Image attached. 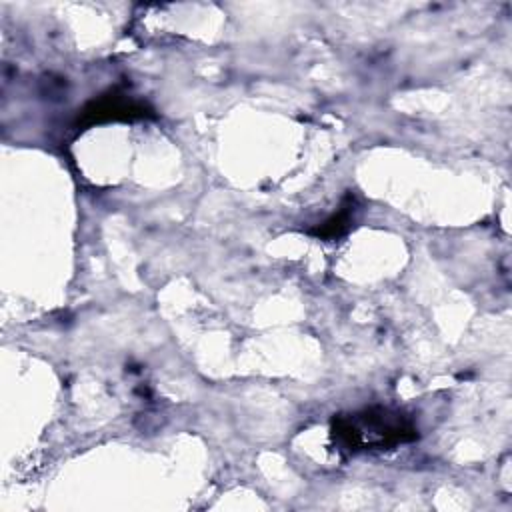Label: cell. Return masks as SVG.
<instances>
[{"label": "cell", "mask_w": 512, "mask_h": 512, "mask_svg": "<svg viewBox=\"0 0 512 512\" xmlns=\"http://www.w3.org/2000/svg\"><path fill=\"white\" fill-rule=\"evenodd\" d=\"M332 436L350 452L390 450L416 440L418 428L400 410L374 406L352 414H338L332 420Z\"/></svg>", "instance_id": "1"}, {"label": "cell", "mask_w": 512, "mask_h": 512, "mask_svg": "<svg viewBox=\"0 0 512 512\" xmlns=\"http://www.w3.org/2000/svg\"><path fill=\"white\" fill-rule=\"evenodd\" d=\"M154 110L142 102L132 98L130 94L122 92L120 88H110L108 92L96 96L90 100L78 114L76 118V128H86L92 124H102V122H132V120H142V118H152Z\"/></svg>", "instance_id": "2"}, {"label": "cell", "mask_w": 512, "mask_h": 512, "mask_svg": "<svg viewBox=\"0 0 512 512\" xmlns=\"http://www.w3.org/2000/svg\"><path fill=\"white\" fill-rule=\"evenodd\" d=\"M354 210H356V202L354 196H346L338 208V212H334L330 218H326L318 228L310 230V234L324 238V240H334L340 238L342 234L348 232V228L352 226L354 220Z\"/></svg>", "instance_id": "3"}]
</instances>
